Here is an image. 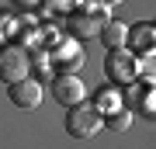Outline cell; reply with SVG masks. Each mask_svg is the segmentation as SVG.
<instances>
[{"mask_svg": "<svg viewBox=\"0 0 156 149\" xmlns=\"http://www.w3.org/2000/svg\"><path fill=\"white\" fill-rule=\"evenodd\" d=\"M101 125H104V118H101V111L94 104H73L66 111V132L73 139H90Z\"/></svg>", "mask_w": 156, "mask_h": 149, "instance_id": "6da1fadb", "label": "cell"}, {"mask_svg": "<svg viewBox=\"0 0 156 149\" xmlns=\"http://www.w3.org/2000/svg\"><path fill=\"white\" fill-rule=\"evenodd\" d=\"M28 76V55H24V49H17V45H11V49L0 52V80H7V87L17 80Z\"/></svg>", "mask_w": 156, "mask_h": 149, "instance_id": "7a4b0ae2", "label": "cell"}, {"mask_svg": "<svg viewBox=\"0 0 156 149\" xmlns=\"http://www.w3.org/2000/svg\"><path fill=\"white\" fill-rule=\"evenodd\" d=\"M52 94H56V101H59L62 108H73V104H83L87 87H83L80 76L66 73V76H56V80H52Z\"/></svg>", "mask_w": 156, "mask_h": 149, "instance_id": "3957f363", "label": "cell"}, {"mask_svg": "<svg viewBox=\"0 0 156 149\" xmlns=\"http://www.w3.org/2000/svg\"><path fill=\"white\" fill-rule=\"evenodd\" d=\"M104 69H108V76H111V80L128 83V80L135 76V59H132V52H125V49H111V52H108Z\"/></svg>", "mask_w": 156, "mask_h": 149, "instance_id": "277c9868", "label": "cell"}, {"mask_svg": "<svg viewBox=\"0 0 156 149\" xmlns=\"http://www.w3.org/2000/svg\"><path fill=\"white\" fill-rule=\"evenodd\" d=\"M11 101L17 108H38V101H42V83L38 80H17L11 83Z\"/></svg>", "mask_w": 156, "mask_h": 149, "instance_id": "5b68a950", "label": "cell"}, {"mask_svg": "<svg viewBox=\"0 0 156 149\" xmlns=\"http://www.w3.org/2000/svg\"><path fill=\"white\" fill-rule=\"evenodd\" d=\"M66 31L73 35V38H94V35L101 31V21L94 14H69L66 17Z\"/></svg>", "mask_w": 156, "mask_h": 149, "instance_id": "8992f818", "label": "cell"}, {"mask_svg": "<svg viewBox=\"0 0 156 149\" xmlns=\"http://www.w3.org/2000/svg\"><path fill=\"white\" fill-rule=\"evenodd\" d=\"M97 38L108 45V49H125V42H128V28L122 21H104L101 24V31H97Z\"/></svg>", "mask_w": 156, "mask_h": 149, "instance_id": "52a82bcc", "label": "cell"}, {"mask_svg": "<svg viewBox=\"0 0 156 149\" xmlns=\"http://www.w3.org/2000/svg\"><path fill=\"white\" fill-rule=\"evenodd\" d=\"M128 35H132V42L139 49H153V24H135Z\"/></svg>", "mask_w": 156, "mask_h": 149, "instance_id": "ba28073f", "label": "cell"}, {"mask_svg": "<svg viewBox=\"0 0 156 149\" xmlns=\"http://www.w3.org/2000/svg\"><path fill=\"white\" fill-rule=\"evenodd\" d=\"M108 128H115V132H125L128 125H132V115H128L125 108H115L111 115H108V122H104Z\"/></svg>", "mask_w": 156, "mask_h": 149, "instance_id": "9c48e42d", "label": "cell"}, {"mask_svg": "<svg viewBox=\"0 0 156 149\" xmlns=\"http://www.w3.org/2000/svg\"><path fill=\"white\" fill-rule=\"evenodd\" d=\"M97 111H115V108H122V104H118V97L111 94V90H104V94H101L97 97V104H94Z\"/></svg>", "mask_w": 156, "mask_h": 149, "instance_id": "30bf717a", "label": "cell"}]
</instances>
